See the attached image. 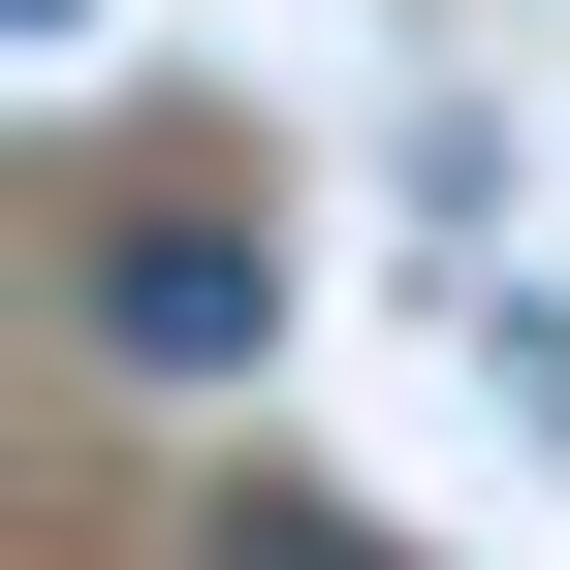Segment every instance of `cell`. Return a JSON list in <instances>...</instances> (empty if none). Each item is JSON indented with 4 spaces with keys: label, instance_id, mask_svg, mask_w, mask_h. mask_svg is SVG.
Here are the masks:
<instances>
[{
    "label": "cell",
    "instance_id": "6da1fadb",
    "mask_svg": "<svg viewBox=\"0 0 570 570\" xmlns=\"http://www.w3.org/2000/svg\"><path fill=\"white\" fill-rule=\"evenodd\" d=\"M63 348H96V381H254L285 348V223L254 190H127V223L63 254Z\"/></svg>",
    "mask_w": 570,
    "mask_h": 570
},
{
    "label": "cell",
    "instance_id": "7a4b0ae2",
    "mask_svg": "<svg viewBox=\"0 0 570 570\" xmlns=\"http://www.w3.org/2000/svg\"><path fill=\"white\" fill-rule=\"evenodd\" d=\"M223 570H381V539H348V508H223Z\"/></svg>",
    "mask_w": 570,
    "mask_h": 570
},
{
    "label": "cell",
    "instance_id": "3957f363",
    "mask_svg": "<svg viewBox=\"0 0 570 570\" xmlns=\"http://www.w3.org/2000/svg\"><path fill=\"white\" fill-rule=\"evenodd\" d=\"M508 348H539V412H570V317H508Z\"/></svg>",
    "mask_w": 570,
    "mask_h": 570
}]
</instances>
